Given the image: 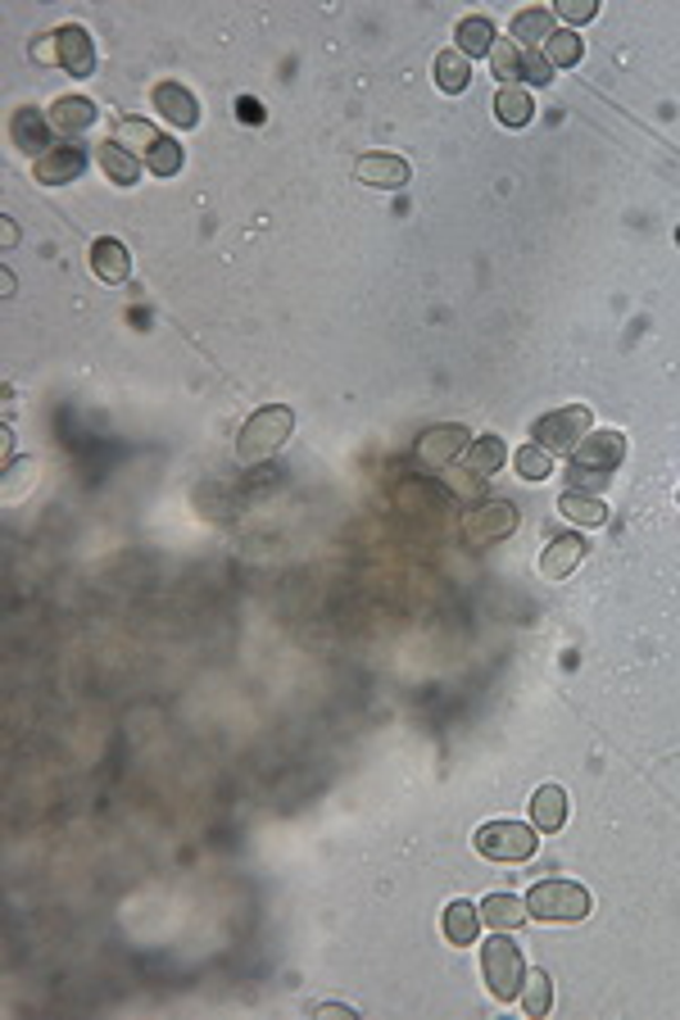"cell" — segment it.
I'll return each mask as SVG.
<instances>
[{
    "mask_svg": "<svg viewBox=\"0 0 680 1020\" xmlns=\"http://www.w3.org/2000/svg\"><path fill=\"white\" fill-rule=\"evenodd\" d=\"M504 459H508V445L499 441V435H476L472 450H467V467H472L476 476L499 472V467H504Z\"/></svg>",
    "mask_w": 680,
    "mask_h": 1020,
    "instance_id": "4316f807",
    "label": "cell"
},
{
    "mask_svg": "<svg viewBox=\"0 0 680 1020\" xmlns=\"http://www.w3.org/2000/svg\"><path fill=\"white\" fill-rule=\"evenodd\" d=\"M580 558H586V540H580V536H558V540H549V549L540 554V571H545L549 580H563V576H571V571L580 567Z\"/></svg>",
    "mask_w": 680,
    "mask_h": 1020,
    "instance_id": "ac0fdd59",
    "label": "cell"
},
{
    "mask_svg": "<svg viewBox=\"0 0 680 1020\" xmlns=\"http://www.w3.org/2000/svg\"><path fill=\"white\" fill-rule=\"evenodd\" d=\"M554 10H558V14H563L571 28H576V23H590V19L599 14V0H558Z\"/></svg>",
    "mask_w": 680,
    "mask_h": 1020,
    "instance_id": "1f68e13d",
    "label": "cell"
},
{
    "mask_svg": "<svg viewBox=\"0 0 680 1020\" xmlns=\"http://www.w3.org/2000/svg\"><path fill=\"white\" fill-rule=\"evenodd\" d=\"M51 119H45L41 110H19L14 119H10V136H14V145H19V151H32L37 159L45 155V151H51Z\"/></svg>",
    "mask_w": 680,
    "mask_h": 1020,
    "instance_id": "5bb4252c",
    "label": "cell"
},
{
    "mask_svg": "<svg viewBox=\"0 0 680 1020\" xmlns=\"http://www.w3.org/2000/svg\"><path fill=\"white\" fill-rule=\"evenodd\" d=\"M313 1016H350V1020H354L359 1011H354V1007H346V1002H318V1007H313Z\"/></svg>",
    "mask_w": 680,
    "mask_h": 1020,
    "instance_id": "d590c367",
    "label": "cell"
},
{
    "mask_svg": "<svg viewBox=\"0 0 680 1020\" xmlns=\"http://www.w3.org/2000/svg\"><path fill=\"white\" fill-rule=\"evenodd\" d=\"M580 55H586V41L576 37V28H563V32H554L545 41V60L554 69H571V64H580Z\"/></svg>",
    "mask_w": 680,
    "mask_h": 1020,
    "instance_id": "83f0119b",
    "label": "cell"
},
{
    "mask_svg": "<svg viewBox=\"0 0 680 1020\" xmlns=\"http://www.w3.org/2000/svg\"><path fill=\"white\" fill-rule=\"evenodd\" d=\"M676 504H680V491H676Z\"/></svg>",
    "mask_w": 680,
    "mask_h": 1020,
    "instance_id": "f35d334b",
    "label": "cell"
},
{
    "mask_svg": "<svg viewBox=\"0 0 680 1020\" xmlns=\"http://www.w3.org/2000/svg\"><path fill=\"white\" fill-rule=\"evenodd\" d=\"M495 114L504 127H526L530 119H536V101L522 91V86H499L495 91Z\"/></svg>",
    "mask_w": 680,
    "mask_h": 1020,
    "instance_id": "cb8c5ba5",
    "label": "cell"
},
{
    "mask_svg": "<svg viewBox=\"0 0 680 1020\" xmlns=\"http://www.w3.org/2000/svg\"><path fill=\"white\" fill-rule=\"evenodd\" d=\"M513 463H517V476H522V481H545V476H549V467H554V454H545L536 441H530V445H522V450H517V459H513Z\"/></svg>",
    "mask_w": 680,
    "mask_h": 1020,
    "instance_id": "4dcf8cb0",
    "label": "cell"
},
{
    "mask_svg": "<svg viewBox=\"0 0 680 1020\" xmlns=\"http://www.w3.org/2000/svg\"><path fill=\"white\" fill-rule=\"evenodd\" d=\"M522 1007H526V1016H545V1011L554 1007V989H549V976H545V970L526 976V985H522Z\"/></svg>",
    "mask_w": 680,
    "mask_h": 1020,
    "instance_id": "f546056e",
    "label": "cell"
},
{
    "mask_svg": "<svg viewBox=\"0 0 680 1020\" xmlns=\"http://www.w3.org/2000/svg\"><path fill=\"white\" fill-rule=\"evenodd\" d=\"M82 173H86V145H73V141H60L41 159H32V177L41 186H64V182H78Z\"/></svg>",
    "mask_w": 680,
    "mask_h": 1020,
    "instance_id": "9c48e42d",
    "label": "cell"
},
{
    "mask_svg": "<svg viewBox=\"0 0 680 1020\" xmlns=\"http://www.w3.org/2000/svg\"><path fill=\"white\" fill-rule=\"evenodd\" d=\"M530 821H536L540 835H558L567 825V794L563 785H540L536 799H530Z\"/></svg>",
    "mask_w": 680,
    "mask_h": 1020,
    "instance_id": "e0dca14e",
    "label": "cell"
},
{
    "mask_svg": "<svg viewBox=\"0 0 680 1020\" xmlns=\"http://www.w3.org/2000/svg\"><path fill=\"white\" fill-rule=\"evenodd\" d=\"M354 177H359L363 186H377V190H395V186L409 182V164H404L400 155L372 151V155H363V159L354 164Z\"/></svg>",
    "mask_w": 680,
    "mask_h": 1020,
    "instance_id": "8fae6325",
    "label": "cell"
},
{
    "mask_svg": "<svg viewBox=\"0 0 680 1020\" xmlns=\"http://www.w3.org/2000/svg\"><path fill=\"white\" fill-rule=\"evenodd\" d=\"M467 450H472V435H467V426H459V422L426 426V431L418 435V459H422L426 467H450L454 459H467Z\"/></svg>",
    "mask_w": 680,
    "mask_h": 1020,
    "instance_id": "ba28073f",
    "label": "cell"
},
{
    "mask_svg": "<svg viewBox=\"0 0 680 1020\" xmlns=\"http://www.w3.org/2000/svg\"><path fill=\"white\" fill-rule=\"evenodd\" d=\"M476 853L481 857H491V862H526L530 853H536V825H522V821H485L481 831H476Z\"/></svg>",
    "mask_w": 680,
    "mask_h": 1020,
    "instance_id": "277c9868",
    "label": "cell"
},
{
    "mask_svg": "<svg viewBox=\"0 0 680 1020\" xmlns=\"http://www.w3.org/2000/svg\"><path fill=\"white\" fill-rule=\"evenodd\" d=\"M522 73H526V82H536V86L554 82V64H549L545 55H536V51H526V55H522Z\"/></svg>",
    "mask_w": 680,
    "mask_h": 1020,
    "instance_id": "d6a6232c",
    "label": "cell"
},
{
    "mask_svg": "<svg viewBox=\"0 0 680 1020\" xmlns=\"http://www.w3.org/2000/svg\"><path fill=\"white\" fill-rule=\"evenodd\" d=\"M290 431H296V413H290L286 404H268V409H259L246 426L236 431V463H264V459H272L286 441H290Z\"/></svg>",
    "mask_w": 680,
    "mask_h": 1020,
    "instance_id": "7a4b0ae2",
    "label": "cell"
},
{
    "mask_svg": "<svg viewBox=\"0 0 680 1020\" xmlns=\"http://www.w3.org/2000/svg\"><path fill=\"white\" fill-rule=\"evenodd\" d=\"M626 459V435L621 431H590L567 459V476H571V491H586L599 495L608 476L617 472V463Z\"/></svg>",
    "mask_w": 680,
    "mask_h": 1020,
    "instance_id": "6da1fadb",
    "label": "cell"
},
{
    "mask_svg": "<svg viewBox=\"0 0 680 1020\" xmlns=\"http://www.w3.org/2000/svg\"><path fill=\"white\" fill-rule=\"evenodd\" d=\"M513 41L526 45V51H536V45H545L554 37V10H517L513 23H508Z\"/></svg>",
    "mask_w": 680,
    "mask_h": 1020,
    "instance_id": "44dd1931",
    "label": "cell"
},
{
    "mask_svg": "<svg viewBox=\"0 0 680 1020\" xmlns=\"http://www.w3.org/2000/svg\"><path fill=\"white\" fill-rule=\"evenodd\" d=\"M491 69H495V78H499L504 86H517V82H526L517 41H495V51H491Z\"/></svg>",
    "mask_w": 680,
    "mask_h": 1020,
    "instance_id": "f1b7e54d",
    "label": "cell"
},
{
    "mask_svg": "<svg viewBox=\"0 0 680 1020\" xmlns=\"http://www.w3.org/2000/svg\"><path fill=\"white\" fill-rule=\"evenodd\" d=\"M95 159H101V168H105V177L114 182V186H136V177H141V159L136 155H127L119 141H101L95 145Z\"/></svg>",
    "mask_w": 680,
    "mask_h": 1020,
    "instance_id": "d6986e66",
    "label": "cell"
},
{
    "mask_svg": "<svg viewBox=\"0 0 680 1020\" xmlns=\"http://www.w3.org/2000/svg\"><path fill=\"white\" fill-rule=\"evenodd\" d=\"M114 141L123 145L127 155H136L141 164H151V159L159 155V145H164L168 136H164L155 123H145V119H123V123L114 127Z\"/></svg>",
    "mask_w": 680,
    "mask_h": 1020,
    "instance_id": "4fadbf2b",
    "label": "cell"
},
{
    "mask_svg": "<svg viewBox=\"0 0 680 1020\" xmlns=\"http://www.w3.org/2000/svg\"><path fill=\"white\" fill-rule=\"evenodd\" d=\"M435 82H441V91H450V95H459V91H467V82H472V60L459 51H441L435 55Z\"/></svg>",
    "mask_w": 680,
    "mask_h": 1020,
    "instance_id": "484cf974",
    "label": "cell"
},
{
    "mask_svg": "<svg viewBox=\"0 0 680 1020\" xmlns=\"http://www.w3.org/2000/svg\"><path fill=\"white\" fill-rule=\"evenodd\" d=\"M454 41H459V51L472 60V55H485L491 60V51H495V23L485 19V14H472V19H463L459 28H454Z\"/></svg>",
    "mask_w": 680,
    "mask_h": 1020,
    "instance_id": "7402d4cb",
    "label": "cell"
},
{
    "mask_svg": "<svg viewBox=\"0 0 680 1020\" xmlns=\"http://www.w3.org/2000/svg\"><path fill=\"white\" fill-rule=\"evenodd\" d=\"M0 223H6V227H0V240H6V246H14V240H19V227H14V218H0Z\"/></svg>",
    "mask_w": 680,
    "mask_h": 1020,
    "instance_id": "74e56055",
    "label": "cell"
},
{
    "mask_svg": "<svg viewBox=\"0 0 680 1020\" xmlns=\"http://www.w3.org/2000/svg\"><path fill=\"white\" fill-rule=\"evenodd\" d=\"M91 272L101 277V281H127L132 277V255H127V246L123 240H114V236H101L91 246Z\"/></svg>",
    "mask_w": 680,
    "mask_h": 1020,
    "instance_id": "9a60e30c",
    "label": "cell"
},
{
    "mask_svg": "<svg viewBox=\"0 0 680 1020\" xmlns=\"http://www.w3.org/2000/svg\"><path fill=\"white\" fill-rule=\"evenodd\" d=\"M450 491H454V495H463V499H476V495L485 491V476H476V472H467V476H463V472H459V476H450Z\"/></svg>",
    "mask_w": 680,
    "mask_h": 1020,
    "instance_id": "e575fe53",
    "label": "cell"
},
{
    "mask_svg": "<svg viewBox=\"0 0 680 1020\" xmlns=\"http://www.w3.org/2000/svg\"><path fill=\"white\" fill-rule=\"evenodd\" d=\"M558 513L571 522V526H604L608 522V504L599 495H586V491H567L558 499Z\"/></svg>",
    "mask_w": 680,
    "mask_h": 1020,
    "instance_id": "603a6c76",
    "label": "cell"
},
{
    "mask_svg": "<svg viewBox=\"0 0 680 1020\" xmlns=\"http://www.w3.org/2000/svg\"><path fill=\"white\" fill-rule=\"evenodd\" d=\"M55 41H60V69L69 78H91L95 73V41H91L86 28L64 23V28H55Z\"/></svg>",
    "mask_w": 680,
    "mask_h": 1020,
    "instance_id": "30bf717a",
    "label": "cell"
},
{
    "mask_svg": "<svg viewBox=\"0 0 680 1020\" xmlns=\"http://www.w3.org/2000/svg\"><path fill=\"white\" fill-rule=\"evenodd\" d=\"M526 911L536 920H586L590 916V894L576 880H545L526 894Z\"/></svg>",
    "mask_w": 680,
    "mask_h": 1020,
    "instance_id": "5b68a950",
    "label": "cell"
},
{
    "mask_svg": "<svg viewBox=\"0 0 680 1020\" xmlns=\"http://www.w3.org/2000/svg\"><path fill=\"white\" fill-rule=\"evenodd\" d=\"M590 435V409L586 404H567V409H554L536 422V445L545 454H567Z\"/></svg>",
    "mask_w": 680,
    "mask_h": 1020,
    "instance_id": "8992f818",
    "label": "cell"
},
{
    "mask_svg": "<svg viewBox=\"0 0 680 1020\" xmlns=\"http://www.w3.org/2000/svg\"><path fill=\"white\" fill-rule=\"evenodd\" d=\"M45 119H51V127L60 136H78V132H86L95 123V105L86 101V95H60V101L45 110Z\"/></svg>",
    "mask_w": 680,
    "mask_h": 1020,
    "instance_id": "2e32d148",
    "label": "cell"
},
{
    "mask_svg": "<svg viewBox=\"0 0 680 1020\" xmlns=\"http://www.w3.org/2000/svg\"><path fill=\"white\" fill-rule=\"evenodd\" d=\"M481 970H485V985L499 1002H513L526 985V961L522 948L508 939V930H495V939L481 948Z\"/></svg>",
    "mask_w": 680,
    "mask_h": 1020,
    "instance_id": "3957f363",
    "label": "cell"
},
{
    "mask_svg": "<svg viewBox=\"0 0 680 1020\" xmlns=\"http://www.w3.org/2000/svg\"><path fill=\"white\" fill-rule=\"evenodd\" d=\"M517 530V508L508 499H485L476 513H467L463 522V545L467 549H491L499 540H508Z\"/></svg>",
    "mask_w": 680,
    "mask_h": 1020,
    "instance_id": "52a82bcc",
    "label": "cell"
},
{
    "mask_svg": "<svg viewBox=\"0 0 680 1020\" xmlns=\"http://www.w3.org/2000/svg\"><path fill=\"white\" fill-rule=\"evenodd\" d=\"M155 110L173 123V127H196L200 123V101L190 95L182 82H159L155 86Z\"/></svg>",
    "mask_w": 680,
    "mask_h": 1020,
    "instance_id": "7c38bea8",
    "label": "cell"
},
{
    "mask_svg": "<svg viewBox=\"0 0 680 1020\" xmlns=\"http://www.w3.org/2000/svg\"><path fill=\"white\" fill-rule=\"evenodd\" d=\"M476 926H481V907H472V903H450L445 907V939L454 944V948H467L472 939H476Z\"/></svg>",
    "mask_w": 680,
    "mask_h": 1020,
    "instance_id": "d4e9b609",
    "label": "cell"
},
{
    "mask_svg": "<svg viewBox=\"0 0 680 1020\" xmlns=\"http://www.w3.org/2000/svg\"><path fill=\"white\" fill-rule=\"evenodd\" d=\"M28 55H32L37 64H60V41H55V32H45V37H37Z\"/></svg>",
    "mask_w": 680,
    "mask_h": 1020,
    "instance_id": "836d02e7",
    "label": "cell"
},
{
    "mask_svg": "<svg viewBox=\"0 0 680 1020\" xmlns=\"http://www.w3.org/2000/svg\"><path fill=\"white\" fill-rule=\"evenodd\" d=\"M236 114H240V119H250V123H264V110H259V101H246V95H240V101H236Z\"/></svg>",
    "mask_w": 680,
    "mask_h": 1020,
    "instance_id": "8d00e7d4",
    "label": "cell"
},
{
    "mask_svg": "<svg viewBox=\"0 0 680 1020\" xmlns=\"http://www.w3.org/2000/svg\"><path fill=\"white\" fill-rule=\"evenodd\" d=\"M481 920L491 930H517V926H526L530 920V911H526V903L522 898H513V894H491L481 903Z\"/></svg>",
    "mask_w": 680,
    "mask_h": 1020,
    "instance_id": "ffe728a7",
    "label": "cell"
}]
</instances>
